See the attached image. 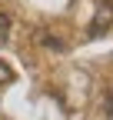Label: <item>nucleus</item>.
I'll return each instance as SVG.
<instances>
[{"label": "nucleus", "instance_id": "nucleus-2", "mask_svg": "<svg viewBox=\"0 0 113 120\" xmlns=\"http://www.w3.org/2000/svg\"><path fill=\"white\" fill-rule=\"evenodd\" d=\"M7 80H10V67H7V64H0V83H7Z\"/></svg>", "mask_w": 113, "mask_h": 120}, {"label": "nucleus", "instance_id": "nucleus-3", "mask_svg": "<svg viewBox=\"0 0 113 120\" xmlns=\"http://www.w3.org/2000/svg\"><path fill=\"white\" fill-rule=\"evenodd\" d=\"M106 113H110V120H113V90L106 94Z\"/></svg>", "mask_w": 113, "mask_h": 120}, {"label": "nucleus", "instance_id": "nucleus-1", "mask_svg": "<svg viewBox=\"0 0 113 120\" xmlns=\"http://www.w3.org/2000/svg\"><path fill=\"white\" fill-rule=\"evenodd\" d=\"M10 37V17H7V13H0V43H4Z\"/></svg>", "mask_w": 113, "mask_h": 120}]
</instances>
